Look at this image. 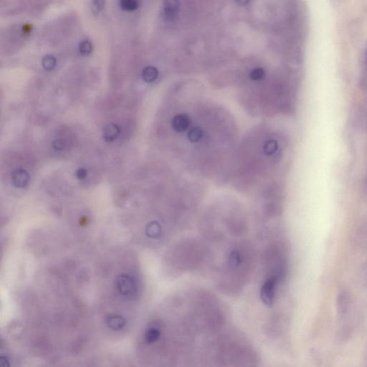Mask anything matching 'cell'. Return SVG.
<instances>
[{"instance_id": "cell-1", "label": "cell", "mask_w": 367, "mask_h": 367, "mask_svg": "<svg viewBox=\"0 0 367 367\" xmlns=\"http://www.w3.org/2000/svg\"><path fill=\"white\" fill-rule=\"evenodd\" d=\"M171 96L169 126L179 169L222 184L240 141L236 119L198 82H178Z\"/></svg>"}, {"instance_id": "cell-2", "label": "cell", "mask_w": 367, "mask_h": 367, "mask_svg": "<svg viewBox=\"0 0 367 367\" xmlns=\"http://www.w3.org/2000/svg\"><path fill=\"white\" fill-rule=\"evenodd\" d=\"M287 137L275 123L249 130L238 142L223 183L243 193H253L275 182L282 172Z\"/></svg>"}, {"instance_id": "cell-3", "label": "cell", "mask_w": 367, "mask_h": 367, "mask_svg": "<svg viewBox=\"0 0 367 367\" xmlns=\"http://www.w3.org/2000/svg\"><path fill=\"white\" fill-rule=\"evenodd\" d=\"M252 250L247 243L232 249L220 274V286L229 293H237L245 285L252 269Z\"/></svg>"}, {"instance_id": "cell-4", "label": "cell", "mask_w": 367, "mask_h": 367, "mask_svg": "<svg viewBox=\"0 0 367 367\" xmlns=\"http://www.w3.org/2000/svg\"><path fill=\"white\" fill-rule=\"evenodd\" d=\"M204 246L196 241H186L178 245L177 258L178 273L193 270L205 260L206 252Z\"/></svg>"}, {"instance_id": "cell-5", "label": "cell", "mask_w": 367, "mask_h": 367, "mask_svg": "<svg viewBox=\"0 0 367 367\" xmlns=\"http://www.w3.org/2000/svg\"><path fill=\"white\" fill-rule=\"evenodd\" d=\"M180 4L179 0H164L163 4V15L167 21H174L180 12Z\"/></svg>"}, {"instance_id": "cell-6", "label": "cell", "mask_w": 367, "mask_h": 367, "mask_svg": "<svg viewBox=\"0 0 367 367\" xmlns=\"http://www.w3.org/2000/svg\"><path fill=\"white\" fill-rule=\"evenodd\" d=\"M118 287L122 294L125 296H132L136 292V285L131 277L122 275L118 280Z\"/></svg>"}, {"instance_id": "cell-7", "label": "cell", "mask_w": 367, "mask_h": 367, "mask_svg": "<svg viewBox=\"0 0 367 367\" xmlns=\"http://www.w3.org/2000/svg\"><path fill=\"white\" fill-rule=\"evenodd\" d=\"M30 175L25 169L22 168L15 169L12 172V182L18 188H25L30 183Z\"/></svg>"}, {"instance_id": "cell-8", "label": "cell", "mask_w": 367, "mask_h": 367, "mask_svg": "<svg viewBox=\"0 0 367 367\" xmlns=\"http://www.w3.org/2000/svg\"><path fill=\"white\" fill-rule=\"evenodd\" d=\"M120 131V128L117 125L111 123L104 127L102 135L105 142H112L119 137Z\"/></svg>"}, {"instance_id": "cell-9", "label": "cell", "mask_w": 367, "mask_h": 367, "mask_svg": "<svg viewBox=\"0 0 367 367\" xmlns=\"http://www.w3.org/2000/svg\"><path fill=\"white\" fill-rule=\"evenodd\" d=\"M349 306V298L347 292L342 291L339 293L337 298V309L340 314L347 313Z\"/></svg>"}, {"instance_id": "cell-10", "label": "cell", "mask_w": 367, "mask_h": 367, "mask_svg": "<svg viewBox=\"0 0 367 367\" xmlns=\"http://www.w3.org/2000/svg\"><path fill=\"white\" fill-rule=\"evenodd\" d=\"M159 76V71L155 67L147 66L143 69L142 78L146 82H152L157 80Z\"/></svg>"}, {"instance_id": "cell-11", "label": "cell", "mask_w": 367, "mask_h": 367, "mask_svg": "<svg viewBox=\"0 0 367 367\" xmlns=\"http://www.w3.org/2000/svg\"><path fill=\"white\" fill-rule=\"evenodd\" d=\"M120 5L125 11L132 12L139 7V1L138 0H120Z\"/></svg>"}, {"instance_id": "cell-12", "label": "cell", "mask_w": 367, "mask_h": 367, "mask_svg": "<svg viewBox=\"0 0 367 367\" xmlns=\"http://www.w3.org/2000/svg\"><path fill=\"white\" fill-rule=\"evenodd\" d=\"M56 65V58L51 56H47L42 60V66L46 70H52Z\"/></svg>"}, {"instance_id": "cell-13", "label": "cell", "mask_w": 367, "mask_h": 367, "mask_svg": "<svg viewBox=\"0 0 367 367\" xmlns=\"http://www.w3.org/2000/svg\"><path fill=\"white\" fill-rule=\"evenodd\" d=\"M93 50V45L90 41H85L81 42L79 46V51L82 56H88L91 54Z\"/></svg>"}, {"instance_id": "cell-14", "label": "cell", "mask_w": 367, "mask_h": 367, "mask_svg": "<svg viewBox=\"0 0 367 367\" xmlns=\"http://www.w3.org/2000/svg\"><path fill=\"white\" fill-rule=\"evenodd\" d=\"M108 325L114 329H119L124 325V321L119 316H113L108 320Z\"/></svg>"}, {"instance_id": "cell-15", "label": "cell", "mask_w": 367, "mask_h": 367, "mask_svg": "<svg viewBox=\"0 0 367 367\" xmlns=\"http://www.w3.org/2000/svg\"><path fill=\"white\" fill-rule=\"evenodd\" d=\"M53 146L57 151H62L65 147V141L61 139H58L53 142Z\"/></svg>"}, {"instance_id": "cell-16", "label": "cell", "mask_w": 367, "mask_h": 367, "mask_svg": "<svg viewBox=\"0 0 367 367\" xmlns=\"http://www.w3.org/2000/svg\"><path fill=\"white\" fill-rule=\"evenodd\" d=\"M104 5V0H93V10L95 12H100Z\"/></svg>"}, {"instance_id": "cell-17", "label": "cell", "mask_w": 367, "mask_h": 367, "mask_svg": "<svg viewBox=\"0 0 367 367\" xmlns=\"http://www.w3.org/2000/svg\"><path fill=\"white\" fill-rule=\"evenodd\" d=\"M87 174H88V171L85 168L81 167L79 168L76 172V176L79 180H83L84 178L86 177Z\"/></svg>"}, {"instance_id": "cell-18", "label": "cell", "mask_w": 367, "mask_h": 367, "mask_svg": "<svg viewBox=\"0 0 367 367\" xmlns=\"http://www.w3.org/2000/svg\"><path fill=\"white\" fill-rule=\"evenodd\" d=\"M251 0H236L237 4L241 6L247 5Z\"/></svg>"}]
</instances>
